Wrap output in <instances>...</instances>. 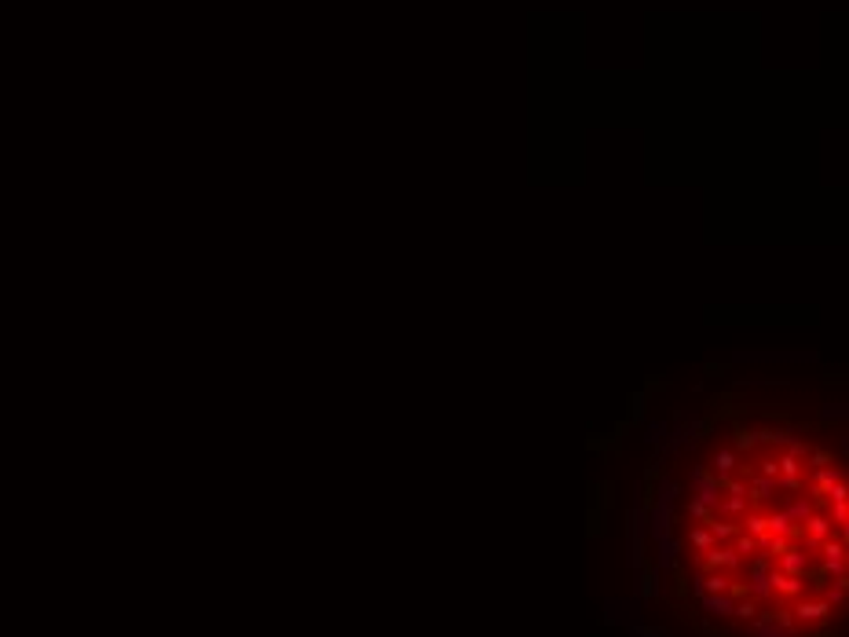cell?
Masks as SVG:
<instances>
[{
  "label": "cell",
  "instance_id": "6da1fadb",
  "mask_svg": "<svg viewBox=\"0 0 849 637\" xmlns=\"http://www.w3.org/2000/svg\"><path fill=\"white\" fill-rule=\"evenodd\" d=\"M736 564H740V553L729 550V546H711L706 550V568L722 571V568H736Z\"/></svg>",
  "mask_w": 849,
  "mask_h": 637
},
{
  "label": "cell",
  "instance_id": "7a4b0ae2",
  "mask_svg": "<svg viewBox=\"0 0 849 637\" xmlns=\"http://www.w3.org/2000/svg\"><path fill=\"white\" fill-rule=\"evenodd\" d=\"M703 608H706L711 616L725 619V616H732V608H736V601H732L729 593H706V597H703Z\"/></svg>",
  "mask_w": 849,
  "mask_h": 637
},
{
  "label": "cell",
  "instance_id": "3957f363",
  "mask_svg": "<svg viewBox=\"0 0 849 637\" xmlns=\"http://www.w3.org/2000/svg\"><path fill=\"white\" fill-rule=\"evenodd\" d=\"M780 568H783V575H805V568H809V561L798 553V550H783L780 553Z\"/></svg>",
  "mask_w": 849,
  "mask_h": 637
},
{
  "label": "cell",
  "instance_id": "277c9868",
  "mask_svg": "<svg viewBox=\"0 0 849 637\" xmlns=\"http://www.w3.org/2000/svg\"><path fill=\"white\" fill-rule=\"evenodd\" d=\"M736 469V451H729V447H722L714 454V480L717 484H725V476Z\"/></svg>",
  "mask_w": 849,
  "mask_h": 637
},
{
  "label": "cell",
  "instance_id": "5b68a950",
  "mask_svg": "<svg viewBox=\"0 0 849 637\" xmlns=\"http://www.w3.org/2000/svg\"><path fill=\"white\" fill-rule=\"evenodd\" d=\"M794 612H798V619H802V622H820V619H828L831 608H828L824 601H802L798 608H794Z\"/></svg>",
  "mask_w": 849,
  "mask_h": 637
},
{
  "label": "cell",
  "instance_id": "8992f818",
  "mask_svg": "<svg viewBox=\"0 0 849 637\" xmlns=\"http://www.w3.org/2000/svg\"><path fill=\"white\" fill-rule=\"evenodd\" d=\"M696 582H699V590H703V593H725L732 579H729V575H722V571H711V575H699Z\"/></svg>",
  "mask_w": 849,
  "mask_h": 637
},
{
  "label": "cell",
  "instance_id": "52a82bcc",
  "mask_svg": "<svg viewBox=\"0 0 849 637\" xmlns=\"http://www.w3.org/2000/svg\"><path fill=\"white\" fill-rule=\"evenodd\" d=\"M776 469H780L783 476H798V473H802V462L794 458V454H783V458L776 462Z\"/></svg>",
  "mask_w": 849,
  "mask_h": 637
},
{
  "label": "cell",
  "instance_id": "ba28073f",
  "mask_svg": "<svg viewBox=\"0 0 849 637\" xmlns=\"http://www.w3.org/2000/svg\"><path fill=\"white\" fill-rule=\"evenodd\" d=\"M732 616H740V619H754V616H758V604H754V597H740V604L732 608Z\"/></svg>",
  "mask_w": 849,
  "mask_h": 637
},
{
  "label": "cell",
  "instance_id": "9c48e42d",
  "mask_svg": "<svg viewBox=\"0 0 849 637\" xmlns=\"http://www.w3.org/2000/svg\"><path fill=\"white\" fill-rule=\"evenodd\" d=\"M809 513H813V505H809L805 498H798V502L791 505V509H783V516H787V520H805Z\"/></svg>",
  "mask_w": 849,
  "mask_h": 637
},
{
  "label": "cell",
  "instance_id": "30bf717a",
  "mask_svg": "<svg viewBox=\"0 0 849 637\" xmlns=\"http://www.w3.org/2000/svg\"><path fill=\"white\" fill-rule=\"evenodd\" d=\"M692 546H696V550H711V546H714L711 527H696V531H692Z\"/></svg>",
  "mask_w": 849,
  "mask_h": 637
},
{
  "label": "cell",
  "instance_id": "8fae6325",
  "mask_svg": "<svg viewBox=\"0 0 849 637\" xmlns=\"http://www.w3.org/2000/svg\"><path fill=\"white\" fill-rule=\"evenodd\" d=\"M743 524H747V535H762V531H765V516L751 513V516H743Z\"/></svg>",
  "mask_w": 849,
  "mask_h": 637
},
{
  "label": "cell",
  "instance_id": "7c38bea8",
  "mask_svg": "<svg viewBox=\"0 0 849 637\" xmlns=\"http://www.w3.org/2000/svg\"><path fill=\"white\" fill-rule=\"evenodd\" d=\"M736 553H751L754 550V535H747V531H736V546H732Z\"/></svg>",
  "mask_w": 849,
  "mask_h": 637
},
{
  "label": "cell",
  "instance_id": "4fadbf2b",
  "mask_svg": "<svg viewBox=\"0 0 849 637\" xmlns=\"http://www.w3.org/2000/svg\"><path fill=\"white\" fill-rule=\"evenodd\" d=\"M729 498H747V484L743 480H729Z\"/></svg>",
  "mask_w": 849,
  "mask_h": 637
},
{
  "label": "cell",
  "instance_id": "5bb4252c",
  "mask_svg": "<svg viewBox=\"0 0 849 637\" xmlns=\"http://www.w3.org/2000/svg\"><path fill=\"white\" fill-rule=\"evenodd\" d=\"M688 516H696V520H706L711 513H706V505H703L699 498H692V502H688Z\"/></svg>",
  "mask_w": 849,
  "mask_h": 637
},
{
  "label": "cell",
  "instance_id": "9a60e30c",
  "mask_svg": "<svg viewBox=\"0 0 849 637\" xmlns=\"http://www.w3.org/2000/svg\"><path fill=\"white\" fill-rule=\"evenodd\" d=\"M736 444H740V451H751V447L758 444V433H747V428H743V433H740V439H736Z\"/></svg>",
  "mask_w": 849,
  "mask_h": 637
},
{
  "label": "cell",
  "instance_id": "2e32d148",
  "mask_svg": "<svg viewBox=\"0 0 849 637\" xmlns=\"http://www.w3.org/2000/svg\"><path fill=\"white\" fill-rule=\"evenodd\" d=\"M828 462H831L828 451H816V454H813V465H816V469H820V465H828Z\"/></svg>",
  "mask_w": 849,
  "mask_h": 637
}]
</instances>
